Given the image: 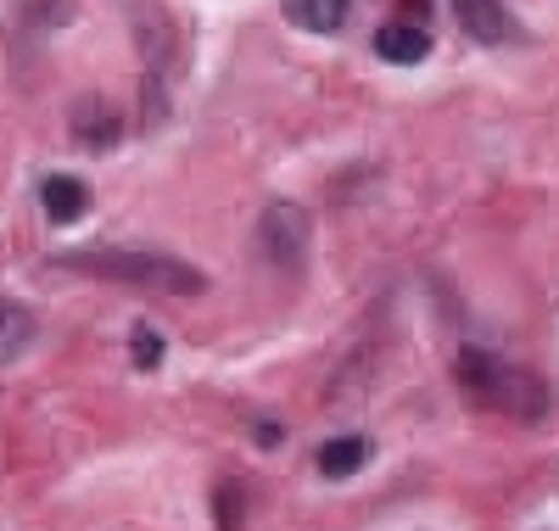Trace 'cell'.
Wrapping results in <instances>:
<instances>
[{
  "mask_svg": "<svg viewBox=\"0 0 559 531\" xmlns=\"http://www.w3.org/2000/svg\"><path fill=\"white\" fill-rule=\"evenodd\" d=\"M453 380H459L476 403L503 409V414H521V420H543L548 403H554L548 386H543L537 375L503 364V358H492V353H481V347H459V353H453Z\"/></svg>",
  "mask_w": 559,
  "mask_h": 531,
  "instance_id": "obj_1",
  "label": "cell"
},
{
  "mask_svg": "<svg viewBox=\"0 0 559 531\" xmlns=\"http://www.w3.org/2000/svg\"><path fill=\"white\" fill-rule=\"evenodd\" d=\"M62 269H84V274H102V280H118V285H146V292H163V297H197L207 274L185 258H163V252H68Z\"/></svg>",
  "mask_w": 559,
  "mask_h": 531,
  "instance_id": "obj_2",
  "label": "cell"
},
{
  "mask_svg": "<svg viewBox=\"0 0 559 531\" xmlns=\"http://www.w3.org/2000/svg\"><path fill=\"white\" fill-rule=\"evenodd\" d=\"M308 247H313V224L297 202H269L263 219H258V252L269 269H286V274H302L308 263Z\"/></svg>",
  "mask_w": 559,
  "mask_h": 531,
  "instance_id": "obj_3",
  "label": "cell"
},
{
  "mask_svg": "<svg viewBox=\"0 0 559 531\" xmlns=\"http://www.w3.org/2000/svg\"><path fill=\"white\" fill-rule=\"evenodd\" d=\"M453 17H459V28L471 34L476 45H509L521 34L503 0H453Z\"/></svg>",
  "mask_w": 559,
  "mask_h": 531,
  "instance_id": "obj_4",
  "label": "cell"
},
{
  "mask_svg": "<svg viewBox=\"0 0 559 531\" xmlns=\"http://www.w3.org/2000/svg\"><path fill=\"white\" fill-rule=\"evenodd\" d=\"M73 134H79V146H90V152L118 146V113H112V102H102V95H79V102H73Z\"/></svg>",
  "mask_w": 559,
  "mask_h": 531,
  "instance_id": "obj_5",
  "label": "cell"
},
{
  "mask_svg": "<svg viewBox=\"0 0 559 531\" xmlns=\"http://www.w3.org/2000/svg\"><path fill=\"white\" fill-rule=\"evenodd\" d=\"M39 208H45V219H51V224H79L90 213V185L73 179V174H51V179L39 185Z\"/></svg>",
  "mask_w": 559,
  "mask_h": 531,
  "instance_id": "obj_6",
  "label": "cell"
},
{
  "mask_svg": "<svg viewBox=\"0 0 559 531\" xmlns=\"http://www.w3.org/2000/svg\"><path fill=\"white\" fill-rule=\"evenodd\" d=\"M376 57L392 62V68H414V62L431 57V34L414 28V23H386V28L376 34Z\"/></svg>",
  "mask_w": 559,
  "mask_h": 531,
  "instance_id": "obj_7",
  "label": "cell"
},
{
  "mask_svg": "<svg viewBox=\"0 0 559 531\" xmlns=\"http://www.w3.org/2000/svg\"><path fill=\"white\" fill-rule=\"evenodd\" d=\"M286 7V23L302 34H336L353 12V0H280Z\"/></svg>",
  "mask_w": 559,
  "mask_h": 531,
  "instance_id": "obj_8",
  "label": "cell"
},
{
  "mask_svg": "<svg viewBox=\"0 0 559 531\" xmlns=\"http://www.w3.org/2000/svg\"><path fill=\"white\" fill-rule=\"evenodd\" d=\"M28 342H34V314L23 303H12V297H0V364L23 358Z\"/></svg>",
  "mask_w": 559,
  "mask_h": 531,
  "instance_id": "obj_9",
  "label": "cell"
},
{
  "mask_svg": "<svg viewBox=\"0 0 559 531\" xmlns=\"http://www.w3.org/2000/svg\"><path fill=\"white\" fill-rule=\"evenodd\" d=\"M364 464H369V437H336L319 448V475H331V481H347Z\"/></svg>",
  "mask_w": 559,
  "mask_h": 531,
  "instance_id": "obj_10",
  "label": "cell"
},
{
  "mask_svg": "<svg viewBox=\"0 0 559 531\" xmlns=\"http://www.w3.org/2000/svg\"><path fill=\"white\" fill-rule=\"evenodd\" d=\"M129 353H134V369H157V364H163V335H157L152 324H134Z\"/></svg>",
  "mask_w": 559,
  "mask_h": 531,
  "instance_id": "obj_11",
  "label": "cell"
},
{
  "mask_svg": "<svg viewBox=\"0 0 559 531\" xmlns=\"http://www.w3.org/2000/svg\"><path fill=\"white\" fill-rule=\"evenodd\" d=\"M241 526V487H218V531H236Z\"/></svg>",
  "mask_w": 559,
  "mask_h": 531,
  "instance_id": "obj_12",
  "label": "cell"
}]
</instances>
